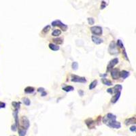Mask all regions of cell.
I'll return each instance as SVG.
<instances>
[{"instance_id": "7402d4cb", "label": "cell", "mask_w": 136, "mask_h": 136, "mask_svg": "<svg viewBox=\"0 0 136 136\" xmlns=\"http://www.w3.org/2000/svg\"><path fill=\"white\" fill-rule=\"evenodd\" d=\"M12 105L13 107L15 108V110H19V108H20V102H13L12 103Z\"/></svg>"}, {"instance_id": "ba28073f", "label": "cell", "mask_w": 136, "mask_h": 136, "mask_svg": "<svg viewBox=\"0 0 136 136\" xmlns=\"http://www.w3.org/2000/svg\"><path fill=\"white\" fill-rule=\"evenodd\" d=\"M21 121H22V123H23V127L25 129H28V128L30 126V122L29 119L26 117V116H23L21 118Z\"/></svg>"}, {"instance_id": "8fae6325", "label": "cell", "mask_w": 136, "mask_h": 136, "mask_svg": "<svg viewBox=\"0 0 136 136\" xmlns=\"http://www.w3.org/2000/svg\"><path fill=\"white\" fill-rule=\"evenodd\" d=\"M91 38H92V41L94 42L95 44H100L103 43V40L101 39V38H98V37H97V36L93 35L91 37Z\"/></svg>"}, {"instance_id": "4dcf8cb0", "label": "cell", "mask_w": 136, "mask_h": 136, "mask_svg": "<svg viewBox=\"0 0 136 136\" xmlns=\"http://www.w3.org/2000/svg\"><path fill=\"white\" fill-rule=\"evenodd\" d=\"M6 108V103L4 102H0V109L1 108Z\"/></svg>"}, {"instance_id": "277c9868", "label": "cell", "mask_w": 136, "mask_h": 136, "mask_svg": "<svg viewBox=\"0 0 136 136\" xmlns=\"http://www.w3.org/2000/svg\"><path fill=\"white\" fill-rule=\"evenodd\" d=\"M91 31L95 35H101L102 34V28L99 26H93L91 27Z\"/></svg>"}, {"instance_id": "d6a6232c", "label": "cell", "mask_w": 136, "mask_h": 136, "mask_svg": "<svg viewBox=\"0 0 136 136\" xmlns=\"http://www.w3.org/2000/svg\"><path fill=\"white\" fill-rule=\"evenodd\" d=\"M107 92L108 93H109L110 94H113L114 93V91H113V89L112 88H108V90H107Z\"/></svg>"}, {"instance_id": "836d02e7", "label": "cell", "mask_w": 136, "mask_h": 136, "mask_svg": "<svg viewBox=\"0 0 136 136\" xmlns=\"http://www.w3.org/2000/svg\"><path fill=\"white\" fill-rule=\"evenodd\" d=\"M45 89L44 88H42V87H41V88H38V92H41V93H42V92H44Z\"/></svg>"}, {"instance_id": "7c38bea8", "label": "cell", "mask_w": 136, "mask_h": 136, "mask_svg": "<svg viewBox=\"0 0 136 136\" xmlns=\"http://www.w3.org/2000/svg\"><path fill=\"white\" fill-rule=\"evenodd\" d=\"M121 94V92H118V93H116L115 95H114L113 97H112V99H111V102H112V103H116L118 100V99L120 98Z\"/></svg>"}, {"instance_id": "6da1fadb", "label": "cell", "mask_w": 136, "mask_h": 136, "mask_svg": "<svg viewBox=\"0 0 136 136\" xmlns=\"http://www.w3.org/2000/svg\"><path fill=\"white\" fill-rule=\"evenodd\" d=\"M103 122L108 125L109 127L113 129H120L121 127V124L116 121H108V118L104 116L103 118Z\"/></svg>"}, {"instance_id": "7a4b0ae2", "label": "cell", "mask_w": 136, "mask_h": 136, "mask_svg": "<svg viewBox=\"0 0 136 136\" xmlns=\"http://www.w3.org/2000/svg\"><path fill=\"white\" fill-rule=\"evenodd\" d=\"M52 26L53 27H56V26H58V27H60L61 28L63 29V31H67L68 29V27L67 25H65L64 23H63L61 20H54L53 22H52Z\"/></svg>"}, {"instance_id": "d590c367", "label": "cell", "mask_w": 136, "mask_h": 136, "mask_svg": "<svg viewBox=\"0 0 136 136\" xmlns=\"http://www.w3.org/2000/svg\"><path fill=\"white\" fill-rule=\"evenodd\" d=\"M78 93H79V95H80V96H83V91H82V90H80V91H78Z\"/></svg>"}, {"instance_id": "ffe728a7", "label": "cell", "mask_w": 136, "mask_h": 136, "mask_svg": "<svg viewBox=\"0 0 136 136\" xmlns=\"http://www.w3.org/2000/svg\"><path fill=\"white\" fill-rule=\"evenodd\" d=\"M63 90L66 92H70L74 90V88L72 86H65L63 87Z\"/></svg>"}, {"instance_id": "d4e9b609", "label": "cell", "mask_w": 136, "mask_h": 136, "mask_svg": "<svg viewBox=\"0 0 136 136\" xmlns=\"http://www.w3.org/2000/svg\"><path fill=\"white\" fill-rule=\"evenodd\" d=\"M53 42L57 44H61L63 43V40L61 38H55V39H53Z\"/></svg>"}, {"instance_id": "30bf717a", "label": "cell", "mask_w": 136, "mask_h": 136, "mask_svg": "<svg viewBox=\"0 0 136 136\" xmlns=\"http://www.w3.org/2000/svg\"><path fill=\"white\" fill-rule=\"evenodd\" d=\"M125 123L126 125H129L131 124H136V118L134 117L127 118V119L125 120Z\"/></svg>"}, {"instance_id": "f1b7e54d", "label": "cell", "mask_w": 136, "mask_h": 136, "mask_svg": "<svg viewBox=\"0 0 136 136\" xmlns=\"http://www.w3.org/2000/svg\"><path fill=\"white\" fill-rule=\"evenodd\" d=\"M50 29V25H47V26L45 27L43 29L42 32H43V33H47Z\"/></svg>"}, {"instance_id": "5bb4252c", "label": "cell", "mask_w": 136, "mask_h": 136, "mask_svg": "<svg viewBox=\"0 0 136 136\" xmlns=\"http://www.w3.org/2000/svg\"><path fill=\"white\" fill-rule=\"evenodd\" d=\"M49 48L50 49L52 50L53 51H57V50H59V48H60L59 46L56 45L54 44H52V43L49 44Z\"/></svg>"}, {"instance_id": "83f0119b", "label": "cell", "mask_w": 136, "mask_h": 136, "mask_svg": "<svg viewBox=\"0 0 136 136\" xmlns=\"http://www.w3.org/2000/svg\"><path fill=\"white\" fill-rule=\"evenodd\" d=\"M88 23L89 25H94L95 23V20L93 18H88Z\"/></svg>"}, {"instance_id": "9c48e42d", "label": "cell", "mask_w": 136, "mask_h": 136, "mask_svg": "<svg viewBox=\"0 0 136 136\" xmlns=\"http://www.w3.org/2000/svg\"><path fill=\"white\" fill-rule=\"evenodd\" d=\"M85 123L87 125V127H88V129H93L95 127V121H93L92 118H88L85 121Z\"/></svg>"}, {"instance_id": "9a60e30c", "label": "cell", "mask_w": 136, "mask_h": 136, "mask_svg": "<svg viewBox=\"0 0 136 136\" xmlns=\"http://www.w3.org/2000/svg\"><path fill=\"white\" fill-rule=\"evenodd\" d=\"M129 76V72L125 70H122L121 72V77L122 79H126L128 76Z\"/></svg>"}, {"instance_id": "603a6c76", "label": "cell", "mask_w": 136, "mask_h": 136, "mask_svg": "<svg viewBox=\"0 0 136 136\" xmlns=\"http://www.w3.org/2000/svg\"><path fill=\"white\" fill-rule=\"evenodd\" d=\"M22 100H23V103H24L25 105H26L27 106H29L30 105L31 102L30 100H29V99L27 98V97H25V98H23Z\"/></svg>"}, {"instance_id": "e575fe53", "label": "cell", "mask_w": 136, "mask_h": 136, "mask_svg": "<svg viewBox=\"0 0 136 136\" xmlns=\"http://www.w3.org/2000/svg\"><path fill=\"white\" fill-rule=\"evenodd\" d=\"M46 95H47V93H46V91H44V92L41 93V95H42V97H44V96H46Z\"/></svg>"}, {"instance_id": "4316f807", "label": "cell", "mask_w": 136, "mask_h": 136, "mask_svg": "<svg viewBox=\"0 0 136 136\" xmlns=\"http://www.w3.org/2000/svg\"><path fill=\"white\" fill-rule=\"evenodd\" d=\"M116 46L121 48L124 49V46H123V44H122V42L121 40H118L117 42H116Z\"/></svg>"}, {"instance_id": "8d00e7d4", "label": "cell", "mask_w": 136, "mask_h": 136, "mask_svg": "<svg viewBox=\"0 0 136 136\" xmlns=\"http://www.w3.org/2000/svg\"><path fill=\"white\" fill-rule=\"evenodd\" d=\"M107 76V74H100V76Z\"/></svg>"}, {"instance_id": "52a82bcc", "label": "cell", "mask_w": 136, "mask_h": 136, "mask_svg": "<svg viewBox=\"0 0 136 136\" xmlns=\"http://www.w3.org/2000/svg\"><path fill=\"white\" fill-rule=\"evenodd\" d=\"M110 72H111V76L114 80H117L121 77V72L117 68H114Z\"/></svg>"}, {"instance_id": "e0dca14e", "label": "cell", "mask_w": 136, "mask_h": 136, "mask_svg": "<svg viewBox=\"0 0 136 136\" xmlns=\"http://www.w3.org/2000/svg\"><path fill=\"white\" fill-rule=\"evenodd\" d=\"M106 117L108 118V121H116V116L112 113L108 114L106 115Z\"/></svg>"}, {"instance_id": "5b68a950", "label": "cell", "mask_w": 136, "mask_h": 136, "mask_svg": "<svg viewBox=\"0 0 136 136\" xmlns=\"http://www.w3.org/2000/svg\"><path fill=\"white\" fill-rule=\"evenodd\" d=\"M108 51L111 54H116L118 53V50L116 48V44L114 42H112L110 44Z\"/></svg>"}, {"instance_id": "1f68e13d", "label": "cell", "mask_w": 136, "mask_h": 136, "mask_svg": "<svg viewBox=\"0 0 136 136\" xmlns=\"http://www.w3.org/2000/svg\"><path fill=\"white\" fill-rule=\"evenodd\" d=\"M130 131H132V132H133V131H136V126H132V127H130Z\"/></svg>"}, {"instance_id": "d6986e66", "label": "cell", "mask_w": 136, "mask_h": 136, "mask_svg": "<svg viewBox=\"0 0 136 136\" xmlns=\"http://www.w3.org/2000/svg\"><path fill=\"white\" fill-rule=\"evenodd\" d=\"M26 129L23 127L19 128V136H25L26 135Z\"/></svg>"}, {"instance_id": "4fadbf2b", "label": "cell", "mask_w": 136, "mask_h": 136, "mask_svg": "<svg viewBox=\"0 0 136 136\" xmlns=\"http://www.w3.org/2000/svg\"><path fill=\"white\" fill-rule=\"evenodd\" d=\"M112 89H113L114 93H115V94H116V93H117L118 92H121L122 89V86L121 85V84H116V85H115L114 87Z\"/></svg>"}, {"instance_id": "cb8c5ba5", "label": "cell", "mask_w": 136, "mask_h": 136, "mask_svg": "<svg viewBox=\"0 0 136 136\" xmlns=\"http://www.w3.org/2000/svg\"><path fill=\"white\" fill-rule=\"evenodd\" d=\"M61 34V31L59 29H55V30L53 31V32L52 33V35H53V36L57 37V36L60 35Z\"/></svg>"}, {"instance_id": "2e32d148", "label": "cell", "mask_w": 136, "mask_h": 136, "mask_svg": "<svg viewBox=\"0 0 136 136\" xmlns=\"http://www.w3.org/2000/svg\"><path fill=\"white\" fill-rule=\"evenodd\" d=\"M102 83L103 84H105L106 86H112V82L109 80L106 79L105 78H103L102 79Z\"/></svg>"}, {"instance_id": "f546056e", "label": "cell", "mask_w": 136, "mask_h": 136, "mask_svg": "<svg viewBox=\"0 0 136 136\" xmlns=\"http://www.w3.org/2000/svg\"><path fill=\"white\" fill-rule=\"evenodd\" d=\"M107 5H108V4H106V2H105L104 1H102V4H101V6H100V9H101V10L104 9V8H106V6H107Z\"/></svg>"}, {"instance_id": "3957f363", "label": "cell", "mask_w": 136, "mask_h": 136, "mask_svg": "<svg viewBox=\"0 0 136 136\" xmlns=\"http://www.w3.org/2000/svg\"><path fill=\"white\" fill-rule=\"evenodd\" d=\"M72 81L74 82H80V83L87 82V80L84 77H80L76 75H72Z\"/></svg>"}, {"instance_id": "484cf974", "label": "cell", "mask_w": 136, "mask_h": 136, "mask_svg": "<svg viewBox=\"0 0 136 136\" xmlns=\"http://www.w3.org/2000/svg\"><path fill=\"white\" fill-rule=\"evenodd\" d=\"M72 68L74 70H77L78 68V63L77 62H73L72 65Z\"/></svg>"}, {"instance_id": "8992f818", "label": "cell", "mask_w": 136, "mask_h": 136, "mask_svg": "<svg viewBox=\"0 0 136 136\" xmlns=\"http://www.w3.org/2000/svg\"><path fill=\"white\" fill-rule=\"evenodd\" d=\"M118 63V58H114L112 60H111L109 63V64L108 65L107 67V71L110 72L112 69H113L114 67Z\"/></svg>"}, {"instance_id": "44dd1931", "label": "cell", "mask_w": 136, "mask_h": 136, "mask_svg": "<svg viewBox=\"0 0 136 136\" xmlns=\"http://www.w3.org/2000/svg\"><path fill=\"white\" fill-rule=\"evenodd\" d=\"M97 80H93L92 82L91 83V84L89 85V89L90 90H93L94 88H95V87L97 86Z\"/></svg>"}, {"instance_id": "ac0fdd59", "label": "cell", "mask_w": 136, "mask_h": 136, "mask_svg": "<svg viewBox=\"0 0 136 136\" xmlns=\"http://www.w3.org/2000/svg\"><path fill=\"white\" fill-rule=\"evenodd\" d=\"M34 91H35V88L32 87H27L25 88V92L27 94L32 93H34Z\"/></svg>"}]
</instances>
